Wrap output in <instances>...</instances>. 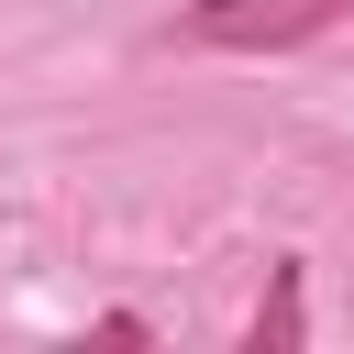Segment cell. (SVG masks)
<instances>
[{"mask_svg":"<svg viewBox=\"0 0 354 354\" xmlns=\"http://www.w3.org/2000/svg\"><path fill=\"white\" fill-rule=\"evenodd\" d=\"M354 22V0H188L177 11V44H221V55H277V44H310Z\"/></svg>","mask_w":354,"mask_h":354,"instance_id":"6da1fadb","label":"cell"},{"mask_svg":"<svg viewBox=\"0 0 354 354\" xmlns=\"http://www.w3.org/2000/svg\"><path fill=\"white\" fill-rule=\"evenodd\" d=\"M299 332H310V310H299V266H277V288H266V310H254L243 343L266 354V343H299Z\"/></svg>","mask_w":354,"mask_h":354,"instance_id":"7a4b0ae2","label":"cell"}]
</instances>
